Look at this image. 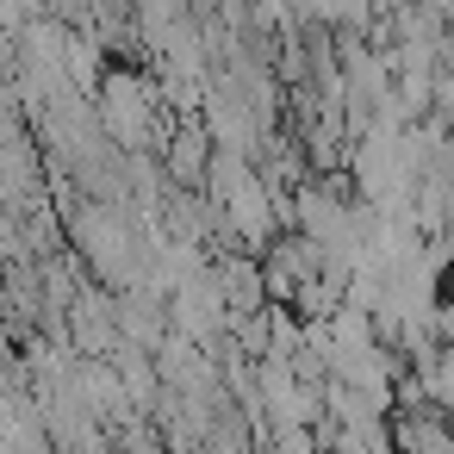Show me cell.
<instances>
[{"instance_id":"cell-1","label":"cell","mask_w":454,"mask_h":454,"mask_svg":"<svg viewBox=\"0 0 454 454\" xmlns=\"http://www.w3.org/2000/svg\"><path fill=\"white\" fill-rule=\"evenodd\" d=\"M162 162H168V175H175L181 187H206V168H212V156H206V131L187 125V131L162 150Z\"/></svg>"}]
</instances>
